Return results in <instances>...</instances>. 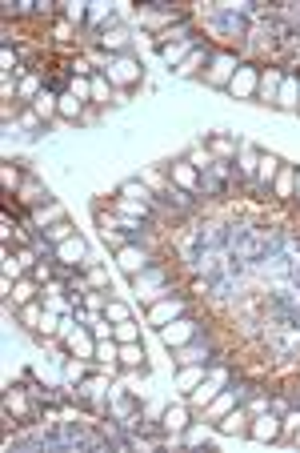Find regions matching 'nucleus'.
<instances>
[{
	"label": "nucleus",
	"instance_id": "nucleus-1",
	"mask_svg": "<svg viewBox=\"0 0 300 453\" xmlns=\"http://www.w3.org/2000/svg\"><path fill=\"white\" fill-rule=\"evenodd\" d=\"M157 261H160V249L141 245V241H128L125 249H116V265H120L128 277L144 273V269H148V265H157Z\"/></svg>",
	"mask_w": 300,
	"mask_h": 453
},
{
	"label": "nucleus",
	"instance_id": "nucleus-2",
	"mask_svg": "<svg viewBox=\"0 0 300 453\" xmlns=\"http://www.w3.org/2000/svg\"><path fill=\"white\" fill-rule=\"evenodd\" d=\"M168 281H176V265H168V261L160 257L157 265H148L144 273H136V277H132V293H136V297H148V293L164 289Z\"/></svg>",
	"mask_w": 300,
	"mask_h": 453
},
{
	"label": "nucleus",
	"instance_id": "nucleus-3",
	"mask_svg": "<svg viewBox=\"0 0 300 453\" xmlns=\"http://www.w3.org/2000/svg\"><path fill=\"white\" fill-rule=\"evenodd\" d=\"M205 329H200V321L196 317H176V321H168V325H160V341L168 345V349H180V345H189L192 337H200Z\"/></svg>",
	"mask_w": 300,
	"mask_h": 453
},
{
	"label": "nucleus",
	"instance_id": "nucleus-4",
	"mask_svg": "<svg viewBox=\"0 0 300 453\" xmlns=\"http://www.w3.org/2000/svg\"><path fill=\"white\" fill-rule=\"evenodd\" d=\"M52 261H56V265H64V269H88V265H93L84 237H68V241H61L56 249H52Z\"/></svg>",
	"mask_w": 300,
	"mask_h": 453
},
{
	"label": "nucleus",
	"instance_id": "nucleus-5",
	"mask_svg": "<svg viewBox=\"0 0 300 453\" xmlns=\"http://www.w3.org/2000/svg\"><path fill=\"white\" fill-rule=\"evenodd\" d=\"M237 52H228V49H224V52H216V49H212V68H208V72H205V81L208 84H216V89H228V81H232V72H237Z\"/></svg>",
	"mask_w": 300,
	"mask_h": 453
},
{
	"label": "nucleus",
	"instance_id": "nucleus-6",
	"mask_svg": "<svg viewBox=\"0 0 300 453\" xmlns=\"http://www.w3.org/2000/svg\"><path fill=\"white\" fill-rule=\"evenodd\" d=\"M248 425H253L248 405H237V409H228V413L216 421V433L221 437H248Z\"/></svg>",
	"mask_w": 300,
	"mask_h": 453
},
{
	"label": "nucleus",
	"instance_id": "nucleus-7",
	"mask_svg": "<svg viewBox=\"0 0 300 453\" xmlns=\"http://www.w3.org/2000/svg\"><path fill=\"white\" fill-rule=\"evenodd\" d=\"M248 437H253V441H281V413H276V409H265V413H253V425H248Z\"/></svg>",
	"mask_w": 300,
	"mask_h": 453
},
{
	"label": "nucleus",
	"instance_id": "nucleus-8",
	"mask_svg": "<svg viewBox=\"0 0 300 453\" xmlns=\"http://www.w3.org/2000/svg\"><path fill=\"white\" fill-rule=\"evenodd\" d=\"M256 89H260V68L256 65H240L232 72V81H228V93L232 97H253Z\"/></svg>",
	"mask_w": 300,
	"mask_h": 453
},
{
	"label": "nucleus",
	"instance_id": "nucleus-9",
	"mask_svg": "<svg viewBox=\"0 0 300 453\" xmlns=\"http://www.w3.org/2000/svg\"><path fill=\"white\" fill-rule=\"evenodd\" d=\"M160 425H164V433H184L192 425V405L180 401V405H168L164 413H160Z\"/></svg>",
	"mask_w": 300,
	"mask_h": 453
},
{
	"label": "nucleus",
	"instance_id": "nucleus-10",
	"mask_svg": "<svg viewBox=\"0 0 300 453\" xmlns=\"http://www.w3.org/2000/svg\"><path fill=\"white\" fill-rule=\"evenodd\" d=\"M104 77H109V81H120V84H136V81H141V68H136V61L125 52V56H112V61H109Z\"/></svg>",
	"mask_w": 300,
	"mask_h": 453
},
{
	"label": "nucleus",
	"instance_id": "nucleus-11",
	"mask_svg": "<svg viewBox=\"0 0 300 453\" xmlns=\"http://www.w3.org/2000/svg\"><path fill=\"white\" fill-rule=\"evenodd\" d=\"M16 201H20V205H29V209H40V205H48V201H52V193H48L36 177H29L20 189H16Z\"/></svg>",
	"mask_w": 300,
	"mask_h": 453
},
{
	"label": "nucleus",
	"instance_id": "nucleus-12",
	"mask_svg": "<svg viewBox=\"0 0 300 453\" xmlns=\"http://www.w3.org/2000/svg\"><path fill=\"white\" fill-rule=\"evenodd\" d=\"M281 84H285V77H281V68L269 65V68H260V89H256V97L265 100H276V93H281Z\"/></svg>",
	"mask_w": 300,
	"mask_h": 453
},
{
	"label": "nucleus",
	"instance_id": "nucleus-13",
	"mask_svg": "<svg viewBox=\"0 0 300 453\" xmlns=\"http://www.w3.org/2000/svg\"><path fill=\"white\" fill-rule=\"evenodd\" d=\"M24 393H29V389H13V393L4 397V413L16 417V421H24V425H32V409H29V401H24Z\"/></svg>",
	"mask_w": 300,
	"mask_h": 453
},
{
	"label": "nucleus",
	"instance_id": "nucleus-14",
	"mask_svg": "<svg viewBox=\"0 0 300 453\" xmlns=\"http://www.w3.org/2000/svg\"><path fill=\"white\" fill-rule=\"evenodd\" d=\"M88 109H93V105H88V100H80L77 93H64V97H61V116H64V121H84V116H88Z\"/></svg>",
	"mask_w": 300,
	"mask_h": 453
},
{
	"label": "nucleus",
	"instance_id": "nucleus-15",
	"mask_svg": "<svg viewBox=\"0 0 300 453\" xmlns=\"http://www.w3.org/2000/svg\"><path fill=\"white\" fill-rule=\"evenodd\" d=\"M208 61H212V49H208V45H200L192 56H184V65L176 68V77H196V72H200V65H208Z\"/></svg>",
	"mask_w": 300,
	"mask_h": 453
},
{
	"label": "nucleus",
	"instance_id": "nucleus-16",
	"mask_svg": "<svg viewBox=\"0 0 300 453\" xmlns=\"http://www.w3.org/2000/svg\"><path fill=\"white\" fill-rule=\"evenodd\" d=\"M32 221H36L40 229L56 225V221H64V205L61 201H48V205H40V209H32Z\"/></svg>",
	"mask_w": 300,
	"mask_h": 453
},
{
	"label": "nucleus",
	"instance_id": "nucleus-17",
	"mask_svg": "<svg viewBox=\"0 0 300 453\" xmlns=\"http://www.w3.org/2000/svg\"><path fill=\"white\" fill-rule=\"evenodd\" d=\"M120 369H144V349H141V341H132V345H120Z\"/></svg>",
	"mask_w": 300,
	"mask_h": 453
},
{
	"label": "nucleus",
	"instance_id": "nucleus-18",
	"mask_svg": "<svg viewBox=\"0 0 300 453\" xmlns=\"http://www.w3.org/2000/svg\"><path fill=\"white\" fill-rule=\"evenodd\" d=\"M208 437H212V429H208V421H192L189 429H184V450H196V445H208Z\"/></svg>",
	"mask_w": 300,
	"mask_h": 453
},
{
	"label": "nucleus",
	"instance_id": "nucleus-19",
	"mask_svg": "<svg viewBox=\"0 0 300 453\" xmlns=\"http://www.w3.org/2000/svg\"><path fill=\"white\" fill-rule=\"evenodd\" d=\"M208 153L216 157V161H228V157H237L240 145L237 141H228V137H208Z\"/></svg>",
	"mask_w": 300,
	"mask_h": 453
},
{
	"label": "nucleus",
	"instance_id": "nucleus-20",
	"mask_svg": "<svg viewBox=\"0 0 300 453\" xmlns=\"http://www.w3.org/2000/svg\"><path fill=\"white\" fill-rule=\"evenodd\" d=\"M292 181H297V173H292V164H285V169L276 173V201H281V205L292 201Z\"/></svg>",
	"mask_w": 300,
	"mask_h": 453
},
{
	"label": "nucleus",
	"instance_id": "nucleus-21",
	"mask_svg": "<svg viewBox=\"0 0 300 453\" xmlns=\"http://www.w3.org/2000/svg\"><path fill=\"white\" fill-rule=\"evenodd\" d=\"M0 185H4V193L16 197V189L24 185V173H20V164H4L0 169Z\"/></svg>",
	"mask_w": 300,
	"mask_h": 453
},
{
	"label": "nucleus",
	"instance_id": "nucleus-22",
	"mask_svg": "<svg viewBox=\"0 0 300 453\" xmlns=\"http://www.w3.org/2000/svg\"><path fill=\"white\" fill-rule=\"evenodd\" d=\"M36 285H40V281H16V285H13V305L16 309L32 305V301H36Z\"/></svg>",
	"mask_w": 300,
	"mask_h": 453
},
{
	"label": "nucleus",
	"instance_id": "nucleus-23",
	"mask_svg": "<svg viewBox=\"0 0 300 453\" xmlns=\"http://www.w3.org/2000/svg\"><path fill=\"white\" fill-rule=\"evenodd\" d=\"M297 429H300V405H288L285 413H281V441H288Z\"/></svg>",
	"mask_w": 300,
	"mask_h": 453
},
{
	"label": "nucleus",
	"instance_id": "nucleus-24",
	"mask_svg": "<svg viewBox=\"0 0 300 453\" xmlns=\"http://www.w3.org/2000/svg\"><path fill=\"white\" fill-rule=\"evenodd\" d=\"M40 237H45V241L52 245V249H56L61 241H68V237H77V233H72V225H68V221H56V225H48L45 233H40Z\"/></svg>",
	"mask_w": 300,
	"mask_h": 453
},
{
	"label": "nucleus",
	"instance_id": "nucleus-25",
	"mask_svg": "<svg viewBox=\"0 0 300 453\" xmlns=\"http://www.w3.org/2000/svg\"><path fill=\"white\" fill-rule=\"evenodd\" d=\"M40 84H45V77H40V72H32V77H24V81H20V100H36L40 93H45Z\"/></svg>",
	"mask_w": 300,
	"mask_h": 453
},
{
	"label": "nucleus",
	"instance_id": "nucleus-26",
	"mask_svg": "<svg viewBox=\"0 0 300 453\" xmlns=\"http://www.w3.org/2000/svg\"><path fill=\"white\" fill-rule=\"evenodd\" d=\"M109 293H112V289H88V293H84V309H93V313H104V305L112 301Z\"/></svg>",
	"mask_w": 300,
	"mask_h": 453
},
{
	"label": "nucleus",
	"instance_id": "nucleus-27",
	"mask_svg": "<svg viewBox=\"0 0 300 453\" xmlns=\"http://www.w3.org/2000/svg\"><path fill=\"white\" fill-rule=\"evenodd\" d=\"M93 105H109V77L104 72H93Z\"/></svg>",
	"mask_w": 300,
	"mask_h": 453
},
{
	"label": "nucleus",
	"instance_id": "nucleus-28",
	"mask_svg": "<svg viewBox=\"0 0 300 453\" xmlns=\"http://www.w3.org/2000/svg\"><path fill=\"white\" fill-rule=\"evenodd\" d=\"M112 337L120 341V345H132V341H141V329H136V325H132V317H128V321L116 325V333H112Z\"/></svg>",
	"mask_w": 300,
	"mask_h": 453
},
{
	"label": "nucleus",
	"instance_id": "nucleus-29",
	"mask_svg": "<svg viewBox=\"0 0 300 453\" xmlns=\"http://www.w3.org/2000/svg\"><path fill=\"white\" fill-rule=\"evenodd\" d=\"M276 105L281 109H300V100H297V84L285 77V84H281V97H276Z\"/></svg>",
	"mask_w": 300,
	"mask_h": 453
},
{
	"label": "nucleus",
	"instance_id": "nucleus-30",
	"mask_svg": "<svg viewBox=\"0 0 300 453\" xmlns=\"http://www.w3.org/2000/svg\"><path fill=\"white\" fill-rule=\"evenodd\" d=\"M104 317H109L112 325H120V321H128V317H132V309H128L125 301H109V305H104Z\"/></svg>",
	"mask_w": 300,
	"mask_h": 453
},
{
	"label": "nucleus",
	"instance_id": "nucleus-31",
	"mask_svg": "<svg viewBox=\"0 0 300 453\" xmlns=\"http://www.w3.org/2000/svg\"><path fill=\"white\" fill-rule=\"evenodd\" d=\"M88 285H93V289H112V285H109V273H104L96 261L88 265Z\"/></svg>",
	"mask_w": 300,
	"mask_h": 453
},
{
	"label": "nucleus",
	"instance_id": "nucleus-32",
	"mask_svg": "<svg viewBox=\"0 0 300 453\" xmlns=\"http://www.w3.org/2000/svg\"><path fill=\"white\" fill-rule=\"evenodd\" d=\"M64 381H68V385H80V381H84V365H80V361H64Z\"/></svg>",
	"mask_w": 300,
	"mask_h": 453
},
{
	"label": "nucleus",
	"instance_id": "nucleus-33",
	"mask_svg": "<svg viewBox=\"0 0 300 453\" xmlns=\"http://www.w3.org/2000/svg\"><path fill=\"white\" fill-rule=\"evenodd\" d=\"M61 17L68 20V24H80V20H84V4H72V0H64Z\"/></svg>",
	"mask_w": 300,
	"mask_h": 453
}]
</instances>
